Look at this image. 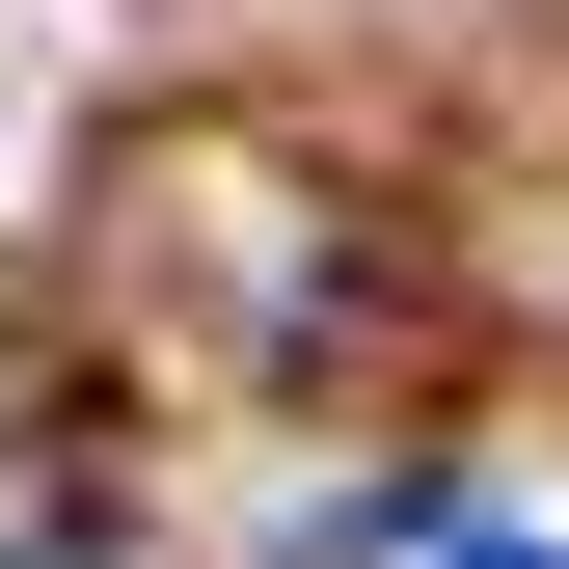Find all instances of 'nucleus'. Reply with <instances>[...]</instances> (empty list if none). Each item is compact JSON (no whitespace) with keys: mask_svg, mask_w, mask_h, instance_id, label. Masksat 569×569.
<instances>
[{"mask_svg":"<svg viewBox=\"0 0 569 569\" xmlns=\"http://www.w3.org/2000/svg\"><path fill=\"white\" fill-rule=\"evenodd\" d=\"M461 569H569V542H461Z\"/></svg>","mask_w":569,"mask_h":569,"instance_id":"1","label":"nucleus"},{"mask_svg":"<svg viewBox=\"0 0 569 569\" xmlns=\"http://www.w3.org/2000/svg\"><path fill=\"white\" fill-rule=\"evenodd\" d=\"M0 569H54V542H0Z\"/></svg>","mask_w":569,"mask_h":569,"instance_id":"2","label":"nucleus"}]
</instances>
